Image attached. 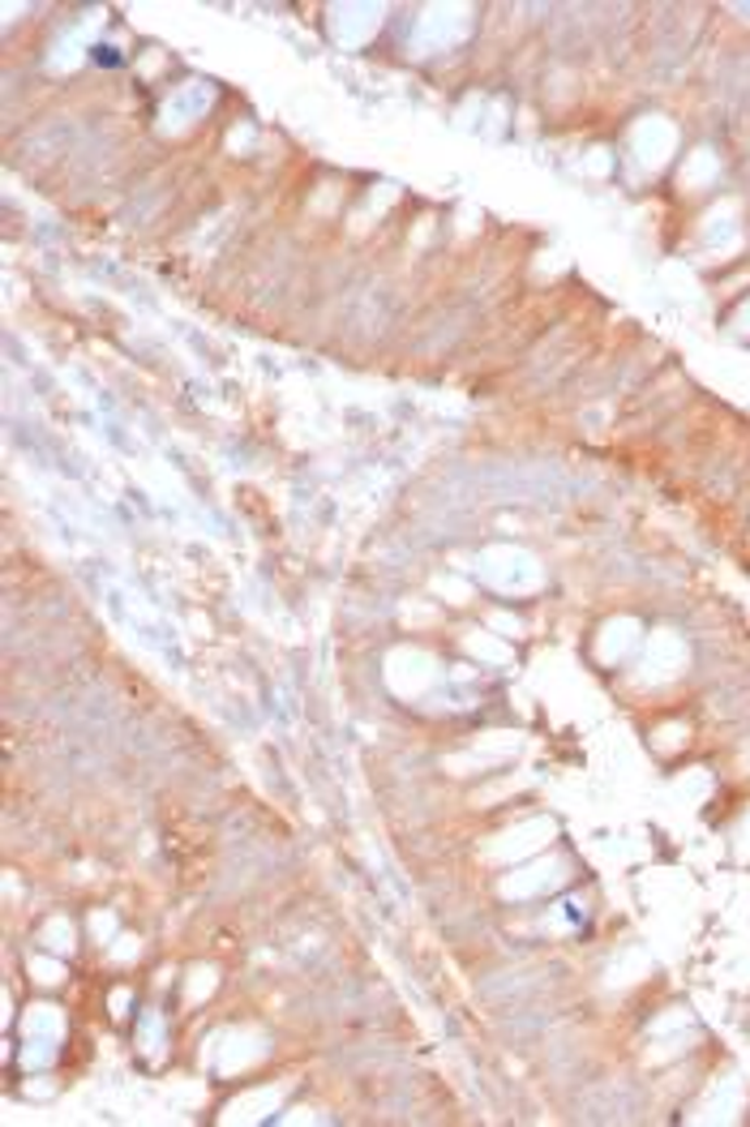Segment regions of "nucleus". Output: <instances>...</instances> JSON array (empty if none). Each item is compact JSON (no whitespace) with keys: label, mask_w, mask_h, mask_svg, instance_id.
Returning a JSON list of instances; mask_svg holds the SVG:
<instances>
[{"label":"nucleus","mask_w":750,"mask_h":1127,"mask_svg":"<svg viewBox=\"0 0 750 1127\" xmlns=\"http://www.w3.org/2000/svg\"><path fill=\"white\" fill-rule=\"evenodd\" d=\"M712 176H716V154H708V150L690 154V163H686V185H703V181H712Z\"/></svg>","instance_id":"nucleus-11"},{"label":"nucleus","mask_w":750,"mask_h":1127,"mask_svg":"<svg viewBox=\"0 0 750 1127\" xmlns=\"http://www.w3.org/2000/svg\"><path fill=\"white\" fill-rule=\"evenodd\" d=\"M438 673H433V665H429V656H420V652H399V656H391V682H395V691H425L429 682H433Z\"/></svg>","instance_id":"nucleus-6"},{"label":"nucleus","mask_w":750,"mask_h":1127,"mask_svg":"<svg viewBox=\"0 0 750 1127\" xmlns=\"http://www.w3.org/2000/svg\"><path fill=\"white\" fill-rule=\"evenodd\" d=\"M48 939H52V948H69V926H65V921H52V926H48Z\"/></svg>","instance_id":"nucleus-13"},{"label":"nucleus","mask_w":750,"mask_h":1127,"mask_svg":"<svg viewBox=\"0 0 750 1127\" xmlns=\"http://www.w3.org/2000/svg\"><path fill=\"white\" fill-rule=\"evenodd\" d=\"M206 86L202 82H194V86H185V90H176L172 99H168V108H163V125H189L198 112L206 108Z\"/></svg>","instance_id":"nucleus-9"},{"label":"nucleus","mask_w":750,"mask_h":1127,"mask_svg":"<svg viewBox=\"0 0 750 1127\" xmlns=\"http://www.w3.org/2000/svg\"><path fill=\"white\" fill-rule=\"evenodd\" d=\"M734 326H738V331H742V335H750V305H747V309H742V313H738V322H734Z\"/></svg>","instance_id":"nucleus-14"},{"label":"nucleus","mask_w":750,"mask_h":1127,"mask_svg":"<svg viewBox=\"0 0 750 1127\" xmlns=\"http://www.w3.org/2000/svg\"><path fill=\"white\" fill-rule=\"evenodd\" d=\"M378 22H382V9H373V4H343L331 17V35L343 48H360L378 30Z\"/></svg>","instance_id":"nucleus-2"},{"label":"nucleus","mask_w":750,"mask_h":1127,"mask_svg":"<svg viewBox=\"0 0 750 1127\" xmlns=\"http://www.w3.org/2000/svg\"><path fill=\"white\" fill-rule=\"evenodd\" d=\"M480 574L489 583H497L502 592H528V587L541 583V566L524 549H489L480 558Z\"/></svg>","instance_id":"nucleus-1"},{"label":"nucleus","mask_w":750,"mask_h":1127,"mask_svg":"<svg viewBox=\"0 0 750 1127\" xmlns=\"http://www.w3.org/2000/svg\"><path fill=\"white\" fill-rule=\"evenodd\" d=\"M686 665V647L683 639H674V634H656V639H648V652H643V682H665V678H674L678 669Z\"/></svg>","instance_id":"nucleus-4"},{"label":"nucleus","mask_w":750,"mask_h":1127,"mask_svg":"<svg viewBox=\"0 0 750 1127\" xmlns=\"http://www.w3.org/2000/svg\"><path fill=\"white\" fill-rule=\"evenodd\" d=\"M635 643V622H610L601 634V660H622V652Z\"/></svg>","instance_id":"nucleus-10"},{"label":"nucleus","mask_w":750,"mask_h":1127,"mask_svg":"<svg viewBox=\"0 0 750 1127\" xmlns=\"http://www.w3.org/2000/svg\"><path fill=\"white\" fill-rule=\"evenodd\" d=\"M464 30H468L464 9H429V13L420 17V26H416V44H420V48H446V44H455Z\"/></svg>","instance_id":"nucleus-5"},{"label":"nucleus","mask_w":750,"mask_h":1127,"mask_svg":"<svg viewBox=\"0 0 750 1127\" xmlns=\"http://www.w3.org/2000/svg\"><path fill=\"white\" fill-rule=\"evenodd\" d=\"M549 837H553V823H549V819H532V823L506 832L502 845H493V857H524V853H537Z\"/></svg>","instance_id":"nucleus-7"},{"label":"nucleus","mask_w":750,"mask_h":1127,"mask_svg":"<svg viewBox=\"0 0 750 1127\" xmlns=\"http://www.w3.org/2000/svg\"><path fill=\"white\" fill-rule=\"evenodd\" d=\"M674 125L669 121H661V116H652V121H643L639 129H635V154H639V163L648 168V172H656L669 154H674Z\"/></svg>","instance_id":"nucleus-3"},{"label":"nucleus","mask_w":750,"mask_h":1127,"mask_svg":"<svg viewBox=\"0 0 750 1127\" xmlns=\"http://www.w3.org/2000/svg\"><path fill=\"white\" fill-rule=\"evenodd\" d=\"M557 879H562V862H537V866L506 879V896H537V892L553 888Z\"/></svg>","instance_id":"nucleus-8"},{"label":"nucleus","mask_w":750,"mask_h":1127,"mask_svg":"<svg viewBox=\"0 0 750 1127\" xmlns=\"http://www.w3.org/2000/svg\"><path fill=\"white\" fill-rule=\"evenodd\" d=\"M472 652H480V656H489V660H506V652H502V647H493L489 639H472Z\"/></svg>","instance_id":"nucleus-12"}]
</instances>
